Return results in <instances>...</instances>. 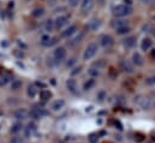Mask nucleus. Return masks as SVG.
Masks as SVG:
<instances>
[{"label":"nucleus","mask_w":155,"mask_h":143,"mask_svg":"<svg viewBox=\"0 0 155 143\" xmlns=\"http://www.w3.org/2000/svg\"><path fill=\"white\" fill-rule=\"evenodd\" d=\"M88 73L91 76V78H93V77H97V76L100 75L99 70H97V69H95V68H91V69H89V70H88Z\"/></svg>","instance_id":"473e14b6"},{"label":"nucleus","mask_w":155,"mask_h":143,"mask_svg":"<svg viewBox=\"0 0 155 143\" xmlns=\"http://www.w3.org/2000/svg\"><path fill=\"white\" fill-rule=\"evenodd\" d=\"M13 115H15V118L18 119V120H24V119L28 118V115H29V111H27L25 108H18V109L15 111Z\"/></svg>","instance_id":"0eeeda50"},{"label":"nucleus","mask_w":155,"mask_h":143,"mask_svg":"<svg viewBox=\"0 0 155 143\" xmlns=\"http://www.w3.org/2000/svg\"><path fill=\"white\" fill-rule=\"evenodd\" d=\"M43 13H45V10H43L42 7H36V8H34V10H33L31 16H33V17H35V18H40V17H42V16H43Z\"/></svg>","instance_id":"b1692460"},{"label":"nucleus","mask_w":155,"mask_h":143,"mask_svg":"<svg viewBox=\"0 0 155 143\" xmlns=\"http://www.w3.org/2000/svg\"><path fill=\"white\" fill-rule=\"evenodd\" d=\"M24 131H25V137H29L33 132H35V131H36V124H35V123H33V121H31V123H29V124L27 125V128H25V130H24Z\"/></svg>","instance_id":"f3484780"},{"label":"nucleus","mask_w":155,"mask_h":143,"mask_svg":"<svg viewBox=\"0 0 155 143\" xmlns=\"http://www.w3.org/2000/svg\"><path fill=\"white\" fill-rule=\"evenodd\" d=\"M53 57H54L55 63H61V62H64L65 58H66V49H65L64 47H58V48H55Z\"/></svg>","instance_id":"7ed1b4c3"},{"label":"nucleus","mask_w":155,"mask_h":143,"mask_svg":"<svg viewBox=\"0 0 155 143\" xmlns=\"http://www.w3.org/2000/svg\"><path fill=\"white\" fill-rule=\"evenodd\" d=\"M29 117H30V118H33V119H35V120H38V119H41V118H42V117L40 115L39 111L36 109V107L29 111Z\"/></svg>","instance_id":"bb28decb"},{"label":"nucleus","mask_w":155,"mask_h":143,"mask_svg":"<svg viewBox=\"0 0 155 143\" xmlns=\"http://www.w3.org/2000/svg\"><path fill=\"white\" fill-rule=\"evenodd\" d=\"M142 4H146V5H152V4H155V0H140Z\"/></svg>","instance_id":"58836bf2"},{"label":"nucleus","mask_w":155,"mask_h":143,"mask_svg":"<svg viewBox=\"0 0 155 143\" xmlns=\"http://www.w3.org/2000/svg\"><path fill=\"white\" fill-rule=\"evenodd\" d=\"M66 88L69 89V91H71V93H76L77 91V82H76V79H74V78H69L68 81H66Z\"/></svg>","instance_id":"dca6fc26"},{"label":"nucleus","mask_w":155,"mask_h":143,"mask_svg":"<svg viewBox=\"0 0 155 143\" xmlns=\"http://www.w3.org/2000/svg\"><path fill=\"white\" fill-rule=\"evenodd\" d=\"M116 30H117V34H119V35H124V34H127L131 29H130V27H129V25H126V27L118 28V29H116Z\"/></svg>","instance_id":"c756f323"},{"label":"nucleus","mask_w":155,"mask_h":143,"mask_svg":"<svg viewBox=\"0 0 155 143\" xmlns=\"http://www.w3.org/2000/svg\"><path fill=\"white\" fill-rule=\"evenodd\" d=\"M154 106H155V104H154Z\"/></svg>","instance_id":"49530a36"},{"label":"nucleus","mask_w":155,"mask_h":143,"mask_svg":"<svg viewBox=\"0 0 155 143\" xmlns=\"http://www.w3.org/2000/svg\"><path fill=\"white\" fill-rule=\"evenodd\" d=\"M54 42H55V38H51L49 35H43L42 38H41V43H42L43 46H51V45H53Z\"/></svg>","instance_id":"6ab92c4d"},{"label":"nucleus","mask_w":155,"mask_h":143,"mask_svg":"<svg viewBox=\"0 0 155 143\" xmlns=\"http://www.w3.org/2000/svg\"><path fill=\"white\" fill-rule=\"evenodd\" d=\"M81 1H82V0H68L69 5H70V6H72V7H76V6H78V4H79Z\"/></svg>","instance_id":"f704fd0d"},{"label":"nucleus","mask_w":155,"mask_h":143,"mask_svg":"<svg viewBox=\"0 0 155 143\" xmlns=\"http://www.w3.org/2000/svg\"><path fill=\"white\" fill-rule=\"evenodd\" d=\"M136 41H137L136 36H129V37H126L125 40H123V45H124L126 48H132V47H135Z\"/></svg>","instance_id":"2eb2a0df"},{"label":"nucleus","mask_w":155,"mask_h":143,"mask_svg":"<svg viewBox=\"0 0 155 143\" xmlns=\"http://www.w3.org/2000/svg\"><path fill=\"white\" fill-rule=\"evenodd\" d=\"M150 58H152L153 60H155V49L152 51V53H150Z\"/></svg>","instance_id":"a19ab883"},{"label":"nucleus","mask_w":155,"mask_h":143,"mask_svg":"<svg viewBox=\"0 0 155 143\" xmlns=\"http://www.w3.org/2000/svg\"><path fill=\"white\" fill-rule=\"evenodd\" d=\"M21 87H22V81H19V79H15V81H12V83H11V90L16 91V90L21 89Z\"/></svg>","instance_id":"cd10ccee"},{"label":"nucleus","mask_w":155,"mask_h":143,"mask_svg":"<svg viewBox=\"0 0 155 143\" xmlns=\"http://www.w3.org/2000/svg\"><path fill=\"white\" fill-rule=\"evenodd\" d=\"M22 142H23V138L22 137H18V136L12 137V140H11V143H22Z\"/></svg>","instance_id":"c9c22d12"},{"label":"nucleus","mask_w":155,"mask_h":143,"mask_svg":"<svg viewBox=\"0 0 155 143\" xmlns=\"http://www.w3.org/2000/svg\"><path fill=\"white\" fill-rule=\"evenodd\" d=\"M10 81H11V79H10L8 76H2V77H0V87H5Z\"/></svg>","instance_id":"7c9ffc66"},{"label":"nucleus","mask_w":155,"mask_h":143,"mask_svg":"<svg viewBox=\"0 0 155 143\" xmlns=\"http://www.w3.org/2000/svg\"><path fill=\"white\" fill-rule=\"evenodd\" d=\"M69 21H70L69 16H66V15H60V16H58V17L55 18L54 25H55L57 29H61L63 27H65V25L69 23Z\"/></svg>","instance_id":"423d86ee"},{"label":"nucleus","mask_w":155,"mask_h":143,"mask_svg":"<svg viewBox=\"0 0 155 143\" xmlns=\"http://www.w3.org/2000/svg\"><path fill=\"white\" fill-rule=\"evenodd\" d=\"M112 25H113L116 29H118V28H121V27H126V25H127V22L124 21V19H116V21H113Z\"/></svg>","instance_id":"393cba45"},{"label":"nucleus","mask_w":155,"mask_h":143,"mask_svg":"<svg viewBox=\"0 0 155 143\" xmlns=\"http://www.w3.org/2000/svg\"><path fill=\"white\" fill-rule=\"evenodd\" d=\"M100 27H101V22H100V19H97V18H91V19L88 22V24H87L88 30H91V32L97 30Z\"/></svg>","instance_id":"6e6552de"},{"label":"nucleus","mask_w":155,"mask_h":143,"mask_svg":"<svg viewBox=\"0 0 155 143\" xmlns=\"http://www.w3.org/2000/svg\"><path fill=\"white\" fill-rule=\"evenodd\" d=\"M146 84H148V85H153V84H155V76H152V77L147 78V79H146Z\"/></svg>","instance_id":"72a5a7b5"},{"label":"nucleus","mask_w":155,"mask_h":143,"mask_svg":"<svg viewBox=\"0 0 155 143\" xmlns=\"http://www.w3.org/2000/svg\"><path fill=\"white\" fill-rule=\"evenodd\" d=\"M94 7V0H82L81 1V13L88 15Z\"/></svg>","instance_id":"20e7f679"},{"label":"nucleus","mask_w":155,"mask_h":143,"mask_svg":"<svg viewBox=\"0 0 155 143\" xmlns=\"http://www.w3.org/2000/svg\"><path fill=\"white\" fill-rule=\"evenodd\" d=\"M25 1H31V0H25Z\"/></svg>","instance_id":"a18cd8bd"},{"label":"nucleus","mask_w":155,"mask_h":143,"mask_svg":"<svg viewBox=\"0 0 155 143\" xmlns=\"http://www.w3.org/2000/svg\"><path fill=\"white\" fill-rule=\"evenodd\" d=\"M40 98H41V100L47 101V100H49V99L52 98V93H51L49 90L43 89V90H41V91H40Z\"/></svg>","instance_id":"4be33fe9"},{"label":"nucleus","mask_w":155,"mask_h":143,"mask_svg":"<svg viewBox=\"0 0 155 143\" xmlns=\"http://www.w3.org/2000/svg\"><path fill=\"white\" fill-rule=\"evenodd\" d=\"M105 96H106V93H105V91H100V93H99V95H97V99H99V101H104Z\"/></svg>","instance_id":"4c0bfd02"},{"label":"nucleus","mask_w":155,"mask_h":143,"mask_svg":"<svg viewBox=\"0 0 155 143\" xmlns=\"http://www.w3.org/2000/svg\"><path fill=\"white\" fill-rule=\"evenodd\" d=\"M106 65H107V63H106V60H105V59H99V60H96V62H94V63H93V66H94L95 69H97V70L104 69Z\"/></svg>","instance_id":"412c9836"},{"label":"nucleus","mask_w":155,"mask_h":143,"mask_svg":"<svg viewBox=\"0 0 155 143\" xmlns=\"http://www.w3.org/2000/svg\"><path fill=\"white\" fill-rule=\"evenodd\" d=\"M153 34H154V36H155V29L153 30Z\"/></svg>","instance_id":"c03bdc74"},{"label":"nucleus","mask_w":155,"mask_h":143,"mask_svg":"<svg viewBox=\"0 0 155 143\" xmlns=\"http://www.w3.org/2000/svg\"><path fill=\"white\" fill-rule=\"evenodd\" d=\"M94 85H95V79H94V78H89V79L83 84V89L87 91V90H90Z\"/></svg>","instance_id":"5701e85b"},{"label":"nucleus","mask_w":155,"mask_h":143,"mask_svg":"<svg viewBox=\"0 0 155 143\" xmlns=\"http://www.w3.org/2000/svg\"><path fill=\"white\" fill-rule=\"evenodd\" d=\"M64 106H65V101H64L63 99H59V100L53 101V104L51 105V109H52L53 112H58V111H60Z\"/></svg>","instance_id":"4468645a"},{"label":"nucleus","mask_w":155,"mask_h":143,"mask_svg":"<svg viewBox=\"0 0 155 143\" xmlns=\"http://www.w3.org/2000/svg\"><path fill=\"white\" fill-rule=\"evenodd\" d=\"M120 68H121V70H124V71L127 72V73H132V72L135 71L134 64L130 63L129 60H121L120 62Z\"/></svg>","instance_id":"9b49d317"},{"label":"nucleus","mask_w":155,"mask_h":143,"mask_svg":"<svg viewBox=\"0 0 155 143\" xmlns=\"http://www.w3.org/2000/svg\"><path fill=\"white\" fill-rule=\"evenodd\" d=\"M22 129H23L22 124H21V123H16V124L12 125V128H11L10 131H11V134H17V132H19Z\"/></svg>","instance_id":"c85d7f7f"},{"label":"nucleus","mask_w":155,"mask_h":143,"mask_svg":"<svg viewBox=\"0 0 155 143\" xmlns=\"http://www.w3.org/2000/svg\"><path fill=\"white\" fill-rule=\"evenodd\" d=\"M81 70H82V68H81V66H77V68L72 69V71H71V76H76V75H78V73H81Z\"/></svg>","instance_id":"e433bc0d"},{"label":"nucleus","mask_w":155,"mask_h":143,"mask_svg":"<svg viewBox=\"0 0 155 143\" xmlns=\"http://www.w3.org/2000/svg\"><path fill=\"white\" fill-rule=\"evenodd\" d=\"M54 28H55V25H54V21H52V19H47V21H45V23H43V29H45L46 32H52Z\"/></svg>","instance_id":"aec40b11"},{"label":"nucleus","mask_w":155,"mask_h":143,"mask_svg":"<svg viewBox=\"0 0 155 143\" xmlns=\"http://www.w3.org/2000/svg\"><path fill=\"white\" fill-rule=\"evenodd\" d=\"M97 51H99V46H97V43H95V42H90V43L85 47V49H84L83 59H84V60H90V59H93V58L97 54Z\"/></svg>","instance_id":"f03ea898"},{"label":"nucleus","mask_w":155,"mask_h":143,"mask_svg":"<svg viewBox=\"0 0 155 143\" xmlns=\"http://www.w3.org/2000/svg\"><path fill=\"white\" fill-rule=\"evenodd\" d=\"M99 41H100V45H101L102 47H105V48H110V47H112L113 43H114L113 37H112L111 35H108V34H104V35H101Z\"/></svg>","instance_id":"39448f33"},{"label":"nucleus","mask_w":155,"mask_h":143,"mask_svg":"<svg viewBox=\"0 0 155 143\" xmlns=\"http://www.w3.org/2000/svg\"><path fill=\"white\" fill-rule=\"evenodd\" d=\"M83 37H84V33H78V34H76L72 38H70V40L68 41L69 47H75V46H77L78 43L83 40Z\"/></svg>","instance_id":"1a4fd4ad"},{"label":"nucleus","mask_w":155,"mask_h":143,"mask_svg":"<svg viewBox=\"0 0 155 143\" xmlns=\"http://www.w3.org/2000/svg\"><path fill=\"white\" fill-rule=\"evenodd\" d=\"M36 93H38V90H36V87H35V85H29V87H28L27 94H28L29 98H35V96H36Z\"/></svg>","instance_id":"a878e982"},{"label":"nucleus","mask_w":155,"mask_h":143,"mask_svg":"<svg viewBox=\"0 0 155 143\" xmlns=\"http://www.w3.org/2000/svg\"><path fill=\"white\" fill-rule=\"evenodd\" d=\"M135 102H136L138 106H141L143 109H148V108L150 107V100H149V99H147V98L138 96V98L135 100Z\"/></svg>","instance_id":"9d476101"},{"label":"nucleus","mask_w":155,"mask_h":143,"mask_svg":"<svg viewBox=\"0 0 155 143\" xmlns=\"http://www.w3.org/2000/svg\"><path fill=\"white\" fill-rule=\"evenodd\" d=\"M96 1H97L100 5H105V0H96Z\"/></svg>","instance_id":"37998d69"},{"label":"nucleus","mask_w":155,"mask_h":143,"mask_svg":"<svg viewBox=\"0 0 155 143\" xmlns=\"http://www.w3.org/2000/svg\"><path fill=\"white\" fill-rule=\"evenodd\" d=\"M112 12H113V15L116 17L121 18V17H126V16L131 15L132 13V7L126 5V4H120V5H117V6L113 7Z\"/></svg>","instance_id":"f257e3e1"},{"label":"nucleus","mask_w":155,"mask_h":143,"mask_svg":"<svg viewBox=\"0 0 155 143\" xmlns=\"http://www.w3.org/2000/svg\"><path fill=\"white\" fill-rule=\"evenodd\" d=\"M36 85H39V87H46V84H43V83H41V82H36Z\"/></svg>","instance_id":"79ce46f5"},{"label":"nucleus","mask_w":155,"mask_h":143,"mask_svg":"<svg viewBox=\"0 0 155 143\" xmlns=\"http://www.w3.org/2000/svg\"><path fill=\"white\" fill-rule=\"evenodd\" d=\"M88 140H89L90 143H97V141H99V135L97 134H91V135H89Z\"/></svg>","instance_id":"2f4dec72"},{"label":"nucleus","mask_w":155,"mask_h":143,"mask_svg":"<svg viewBox=\"0 0 155 143\" xmlns=\"http://www.w3.org/2000/svg\"><path fill=\"white\" fill-rule=\"evenodd\" d=\"M152 45H153V42H152V40L149 38V37H146V38H143L142 40V43H141V48H142V51H148L150 47H152Z\"/></svg>","instance_id":"a211bd4d"},{"label":"nucleus","mask_w":155,"mask_h":143,"mask_svg":"<svg viewBox=\"0 0 155 143\" xmlns=\"http://www.w3.org/2000/svg\"><path fill=\"white\" fill-rule=\"evenodd\" d=\"M76 33H77V25L72 24V25H70L68 29H65V30L61 33V36H63V37H71L72 35H75Z\"/></svg>","instance_id":"ddd939ff"},{"label":"nucleus","mask_w":155,"mask_h":143,"mask_svg":"<svg viewBox=\"0 0 155 143\" xmlns=\"http://www.w3.org/2000/svg\"><path fill=\"white\" fill-rule=\"evenodd\" d=\"M132 64L136 66H143L144 65V59L138 52H135L132 54Z\"/></svg>","instance_id":"f8f14e48"},{"label":"nucleus","mask_w":155,"mask_h":143,"mask_svg":"<svg viewBox=\"0 0 155 143\" xmlns=\"http://www.w3.org/2000/svg\"><path fill=\"white\" fill-rule=\"evenodd\" d=\"M75 63H76V58H71V59H70V62H68V63H66V65L71 68V66H72Z\"/></svg>","instance_id":"ea45409f"}]
</instances>
